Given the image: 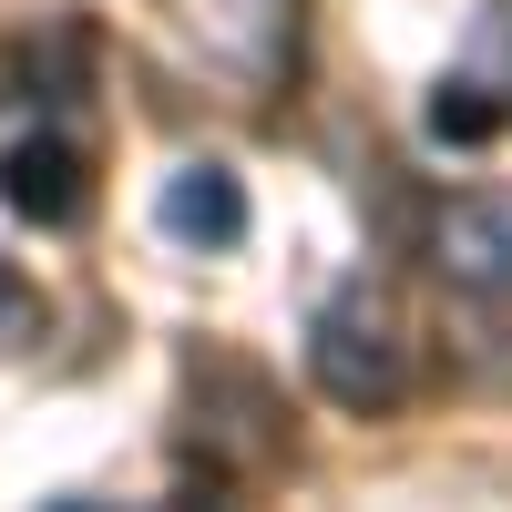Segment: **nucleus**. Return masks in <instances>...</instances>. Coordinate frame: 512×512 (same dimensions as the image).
Returning <instances> with one entry per match:
<instances>
[{"label": "nucleus", "mask_w": 512, "mask_h": 512, "mask_svg": "<svg viewBox=\"0 0 512 512\" xmlns=\"http://www.w3.org/2000/svg\"><path fill=\"white\" fill-rule=\"evenodd\" d=\"M308 379L338 410H390L410 390V328L379 287H338L308 318Z\"/></svg>", "instance_id": "nucleus-1"}, {"label": "nucleus", "mask_w": 512, "mask_h": 512, "mask_svg": "<svg viewBox=\"0 0 512 512\" xmlns=\"http://www.w3.org/2000/svg\"><path fill=\"white\" fill-rule=\"evenodd\" d=\"M0 205L31 216V226H82V205H93V164H82V144L21 134L11 154H0Z\"/></svg>", "instance_id": "nucleus-2"}, {"label": "nucleus", "mask_w": 512, "mask_h": 512, "mask_svg": "<svg viewBox=\"0 0 512 512\" xmlns=\"http://www.w3.org/2000/svg\"><path fill=\"white\" fill-rule=\"evenodd\" d=\"M431 267L472 297H512V205L502 195H461L431 226Z\"/></svg>", "instance_id": "nucleus-3"}, {"label": "nucleus", "mask_w": 512, "mask_h": 512, "mask_svg": "<svg viewBox=\"0 0 512 512\" xmlns=\"http://www.w3.org/2000/svg\"><path fill=\"white\" fill-rule=\"evenodd\" d=\"M154 216L175 246H236L246 236V185H236V164H175L154 195Z\"/></svg>", "instance_id": "nucleus-4"}, {"label": "nucleus", "mask_w": 512, "mask_h": 512, "mask_svg": "<svg viewBox=\"0 0 512 512\" xmlns=\"http://www.w3.org/2000/svg\"><path fill=\"white\" fill-rule=\"evenodd\" d=\"M195 31L246 72H277V52L297 41V0H195Z\"/></svg>", "instance_id": "nucleus-5"}, {"label": "nucleus", "mask_w": 512, "mask_h": 512, "mask_svg": "<svg viewBox=\"0 0 512 512\" xmlns=\"http://www.w3.org/2000/svg\"><path fill=\"white\" fill-rule=\"evenodd\" d=\"M502 123H512V103L492 93L482 72H451L441 93H431V144H461V154H472V144H492V134H502Z\"/></svg>", "instance_id": "nucleus-6"}, {"label": "nucleus", "mask_w": 512, "mask_h": 512, "mask_svg": "<svg viewBox=\"0 0 512 512\" xmlns=\"http://www.w3.org/2000/svg\"><path fill=\"white\" fill-rule=\"evenodd\" d=\"M482 82L512 103V0H492V11H482Z\"/></svg>", "instance_id": "nucleus-7"}, {"label": "nucleus", "mask_w": 512, "mask_h": 512, "mask_svg": "<svg viewBox=\"0 0 512 512\" xmlns=\"http://www.w3.org/2000/svg\"><path fill=\"white\" fill-rule=\"evenodd\" d=\"M21 308H31V287H21V267H11V256H0V328H11Z\"/></svg>", "instance_id": "nucleus-8"}]
</instances>
